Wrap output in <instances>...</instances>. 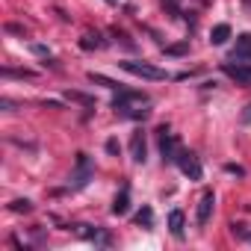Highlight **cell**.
<instances>
[{
	"instance_id": "cell-1",
	"label": "cell",
	"mask_w": 251,
	"mask_h": 251,
	"mask_svg": "<svg viewBox=\"0 0 251 251\" xmlns=\"http://www.w3.org/2000/svg\"><path fill=\"white\" fill-rule=\"evenodd\" d=\"M95 177V163H92V157L89 154H77V160H74V172H71V186L74 189H83L89 180Z\"/></svg>"
},
{
	"instance_id": "cell-2",
	"label": "cell",
	"mask_w": 251,
	"mask_h": 251,
	"mask_svg": "<svg viewBox=\"0 0 251 251\" xmlns=\"http://www.w3.org/2000/svg\"><path fill=\"white\" fill-rule=\"evenodd\" d=\"M127 74H133V77H142V80H166L169 74L163 71V68H157V65H151V62H136V59H124V62H118Z\"/></svg>"
},
{
	"instance_id": "cell-3",
	"label": "cell",
	"mask_w": 251,
	"mask_h": 251,
	"mask_svg": "<svg viewBox=\"0 0 251 251\" xmlns=\"http://www.w3.org/2000/svg\"><path fill=\"white\" fill-rule=\"evenodd\" d=\"M133 103H148V95L145 92H133V89H118L115 92V98H112V109L115 112H127Z\"/></svg>"
},
{
	"instance_id": "cell-4",
	"label": "cell",
	"mask_w": 251,
	"mask_h": 251,
	"mask_svg": "<svg viewBox=\"0 0 251 251\" xmlns=\"http://www.w3.org/2000/svg\"><path fill=\"white\" fill-rule=\"evenodd\" d=\"M175 163L180 166V172L189 177V180H201L204 177V169H201V163H198V157L192 154V151H177V157H175Z\"/></svg>"
},
{
	"instance_id": "cell-5",
	"label": "cell",
	"mask_w": 251,
	"mask_h": 251,
	"mask_svg": "<svg viewBox=\"0 0 251 251\" xmlns=\"http://www.w3.org/2000/svg\"><path fill=\"white\" fill-rule=\"evenodd\" d=\"M157 139H160V154H163V163H175V157H177L180 145H177V139L169 133L166 124H160V127H157Z\"/></svg>"
},
{
	"instance_id": "cell-6",
	"label": "cell",
	"mask_w": 251,
	"mask_h": 251,
	"mask_svg": "<svg viewBox=\"0 0 251 251\" xmlns=\"http://www.w3.org/2000/svg\"><path fill=\"white\" fill-rule=\"evenodd\" d=\"M74 230H77L80 236H86L89 242L100 245V248H109V245H112V233H109V230H103V227H92V225H74Z\"/></svg>"
},
{
	"instance_id": "cell-7",
	"label": "cell",
	"mask_w": 251,
	"mask_h": 251,
	"mask_svg": "<svg viewBox=\"0 0 251 251\" xmlns=\"http://www.w3.org/2000/svg\"><path fill=\"white\" fill-rule=\"evenodd\" d=\"M222 71L233 80V83H239V86H251V68L245 65V62H222Z\"/></svg>"
},
{
	"instance_id": "cell-8",
	"label": "cell",
	"mask_w": 251,
	"mask_h": 251,
	"mask_svg": "<svg viewBox=\"0 0 251 251\" xmlns=\"http://www.w3.org/2000/svg\"><path fill=\"white\" fill-rule=\"evenodd\" d=\"M230 59H233V62L251 65V33H239V36H236V45H233Z\"/></svg>"
},
{
	"instance_id": "cell-9",
	"label": "cell",
	"mask_w": 251,
	"mask_h": 251,
	"mask_svg": "<svg viewBox=\"0 0 251 251\" xmlns=\"http://www.w3.org/2000/svg\"><path fill=\"white\" fill-rule=\"evenodd\" d=\"M130 160H133L136 166H142V163L148 160V145H145V133H142V130H136V133L130 136Z\"/></svg>"
},
{
	"instance_id": "cell-10",
	"label": "cell",
	"mask_w": 251,
	"mask_h": 251,
	"mask_svg": "<svg viewBox=\"0 0 251 251\" xmlns=\"http://www.w3.org/2000/svg\"><path fill=\"white\" fill-rule=\"evenodd\" d=\"M213 204H216V195H213V189H207V192L201 195V201H198V213H195L198 227H204V225L210 222V216H213Z\"/></svg>"
},
{
	"instance_id": "cell-11",
	"label": "cell",
	"mask_w": 251,
	"mask_h": 251,
	"mask_svg": "<svg viewBox=\"0 0 251 251\" xmlns=\"http://www.w3.org/2000/svg\"><path fill=\"white\" fill-rule=\"evenodd\" d=\"M169 230H172L175 239H183V230H186V216H183V210H172V213H169Z\"/></svg>"
},
{
	"instance_id": "cell-12",
	"label": "cell",
	"mask_w": 251,
	"mask_h": 251,
	"mask_svg": "<svg viewBox=\"0 0 251 251\" xmlns=\"http://www.w3.org/2000/svg\"><path fill=\"white\" fill-rule=\"evenodd\" d=\"M130 210V186H121V192L112 201V216H124Z\"/></svg>"
},
{
	"instance_id": "cell-13",
	"label": "cell",
	"mask_w": 251,
	"mask_h": 251,
	"mask_svg": "<svg viewBox=\"0 0 251 251\" xmlns=\"http://www.w3.org/2000/svg\"><path fill=\"white\" fill-rule=\"evenodd\" d=\"M106 42L100 39V33H86L83 39H80V48L83 50H98V48H103Z\"/></svg>"
},
{
	"instance_id": "cell-14",
	"label": "cell",
	"mask_w": 251,
	"mask_h": 251,
	"mask_svg": "<svg viewBox=\"0 0 251 251\" xmlns=\"http://www.w3.org/2000/svg\"><path fill=\"white\" fill-rule=\"evenodd\" d=\"M227 39H230V27H227V24H216L213 33H210V42H213V45H225Z\"/></svg>"
},
{
	"instance_id": "cell-15",
	"label": "cell",
	"mask_w": 251,
	"mask_h": 251,
	"mask_svg": "<svg viewBox=\"0 0 251 251\" xmlns=\"http://www.w3.org/2000/svg\"><path fill=\"white\" fill-rule=\"evenodd\" d=\"M163 50H166V56H186V53H189V42H177V45H166Z\"/></svg>"
},
{
	"instance_id": "cell-16",
	"label": "cell",
	"mask_w": 251,
	"mask_h": 251,
	"mask_svg": "<svg viewBox=\"0 0 251 251\" xmlns=\"http://www.w3.org/2000/svg\"><path fill=\"white\" fill-rule=\"evenodd\" d=\"M65 100H74V103H83V106H95V98L83 95V92H65Z\"/></svg>"
},
{
	"instance_id": "cell-17",
	"label": "cell",
	"mask_w": 251,
	"mask_h": 251,
	"mask_svg": "<svg viewBox=\"0 0 251 251\" xmlns=\"http://www.w3.org/2000/svg\"><path fill=\"white\" fill-rule=\"evenodd\" d=\"M136 225H142V227H154V210H151V207H142V210L136 213Z\"/></svg>"
},
{
	"instance_id": "cell-18",
	"label": "cell",
	"mask_w": 251,
	"mask_h": 251,
	"mask_svg": "<svg viewBox=\"0 0 251 251\" xmlns=\"http://www.w3.org/2000/svg\"><path fill=\"white\" fill-rule=\"evenodd\" d=\"M3 77H18V80H33L36 71H27V68H3Z\"/></svg>"
},
{
	"instance_id": "cell-19",
	"label": "cell",
	"mask_w": 251,
	"mask_h": 251,
	"mask_svg": "<svg viewBox=\"0 0 251 251\" xmlns=\"http://www.w3.org/2000/svg\"><path fill=\"white\" fill-rule=\"evenodd\" d=\"M89 80H92V83H100V86H106V89H112V92L121 89V83H115V80H109V77H103V74H95V71L89 74Z\"/></svg>"
},
{
	"instance_id": "cell-20",
	"label": "cell",
	"mask_w": 251,
	"mask_h": 251,
	"mask_svg": "<svg viewBox=\"0 0 251 251\" xmlns=\"http://www.w3.org/2000/svg\"><path fill=\"white\" fill-rule=\"evenodd\" d=\"M9 210H12V213H33V201H27V198H15V201L9 204Z\"/></svg>"
},
{
	"instance_id": "cell-21",
	"label": "cell",
	"mask_w": 251,
	"mask_h": 251,
	"mask_svg": "<svg viewBox=\"0 0 251 251\" xmlns=\"http://www.w3.org/2000/svg\"><path fill=\"white\" fill-rule=\"evenodd\" d=\"M163 6L172 18H180V0H163Z\"/></svg>"
},
{
	"instance_id": "cell-22",
	"label": "cell",
	"mask_w": 251,
	"mask_h": 251,
	"mask_svg": "<svg viewBox=\"0 0 251 251\" xmlns=\"http://www.w3.org/2000/svg\"><path fill=\"white\" fill-rule=\"evenodd\" d=\"M112 36H115V39H121V45L127 48V50H136V45L130 42V36H127V33H121V30H112Z\"/></svg>"
},
{
	"instance_id": "cell-23",
	"label": "cell",
	"mask_w": 251,
	"mask_h": 251,
	"mask_svg": "<svg viewBox=\"0 0 251 251\" xmlns=\"http://www.w3.org/2000/svg\"><path fill=\"white\" fill-rule=\"evenodd\" d=\"M225 172H227V175H236V177H245V169H242V166H233V163H227Z\"/></svg>"
},
{
	"instance_id": "cell-24",
	"label": "cell",
	"mask_w": 251,
	"mask_h": 251,
	"mask_svg": "<svg viewBox=\"0 0 251 251\" xmlns=\"http://www.w3.org/2000/svg\"><path fill=\"white\" fill-rule=\"evenodd\" d=\"M6 30H9V33H15V36H27V30H24L21 24H6Z\"/></svg>"
},
{
	"instance_id": "cell-25",
	"label": "cell",
	"mask_w": 251,
	"mask_h": 251,
	"mask_svg": "<svg viewBox=\"0 0 251 251\" xmlns=\"http://www.w3.org/2000/svg\"><path fill=\"white\" fill-rule=\"evenodd\" d=\"M0 109H3V112H12V109H15V103H12L9 98H3V100H0Z\"/></svg>"
},
{
	"instance_id": "cell-26",
	"label": "cell",
	"mask_w": 251,
	"mask_h": 251,
	"mask_svg": "<svg viewBox=\"0 0 251 251\" xmlns=\"http://www.w3.org/2000/svg\"><path fill=\"white\" fill-rule=\"evenodd\" d=\"M106 151L109 154H118V139H106Z\"/></svg>"
},
{
	"instance_id": "cell-27",
	"label": "cell",
	"mask_w": 251,
	"mask_h": 251,
	"mask_svg": "<svg viewBox=\"0 0 251 251\" xmlns=\"http://www.w3.org/2000/svg\"><path fill=\"white\" fill-rule=\"evenodd\" d=\"M33 53H39V56H48V48H45V45H33Z\"/></svg>"
},
{
	"instance_id": "cell-28",
	"label": "cell",
	"mask_w": 251,
	"mask_h": 251,
	"mask_svg": "<svg viewBox=\"0 0 251 251\" xmlns=\"http://www.w3.org/2000/svg\"><path fill=\"white\" fill-rule=\"evenodd\" d=\"M242 124H251V103H248L245 112H242Z\"/></svg>"
},
{
	"instance_id": "cell-29",
	"label": "cell",
	"mask_w": 251,
	"mask_h": 251,
	"mask_svg": "<svg viewBox=\"0 0 251 251\" xmlns=\"http://www.w3.org/2000/svg\"><path fill=\"white\" fill-rule=\"evenodd\" d=\"M242 239H248V242H251V230H245V233H242Z\"/></svg>"
},
{
	"instance_id": "cell-30",
	"label": "cell",
	"mask_w": 251,
	"mask_h": 251,
	"mask_svg": "<svg viewBox=\"0 0 251 251\" xmlns=\"http://www.w3.org/2000/svg\"><path fill=\"white\" fill-rule=\"evenodd\" d=\"M198 3H201V6H207V3H210V0H198Z\"/></svg>"
},
{
	"instance_id": "cell-31",
	"label": "cell",
	"mask_w": 251,
	"mask_h": 251,
	"mask_svg": "<svg viewBox=\"0 0 251 251\" xmlns=\"http://www.w3.org/2000/svg\"><path fill=\"white\" fill-rule=\"evenodd\" d=\"M106 3H112V6H115V3H118V0H106Z\"/></svg>"
}]
</instances>
